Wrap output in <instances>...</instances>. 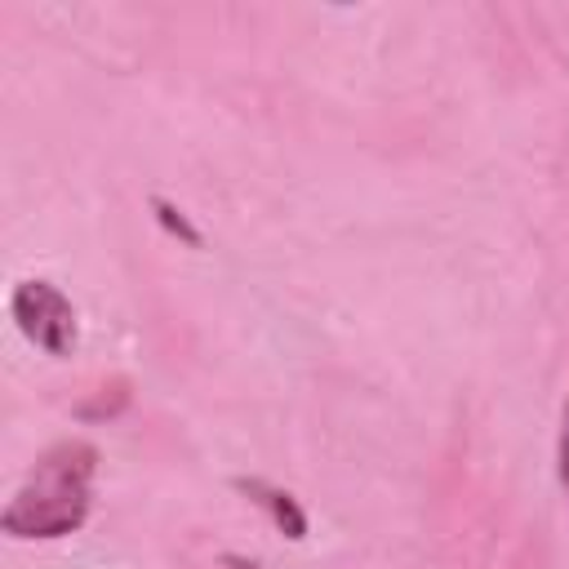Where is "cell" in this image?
<instances>
[{"label": "cell", "instance_id": "1", "mask_svg": "<svg viewBox=\"0 0 569 569\" xmlns=\"http://www.w3.org/2000/svg\"><path fill=\"white\" fill-rule=\"evenodd\" d=\"M98 449L89 440L49 445L13 489L0 529L9 538H67L89 520Z\"/></svg>", "mask_w": 569, "mask_h": 569}, {"label": "cell", "instance_id": "2", "mask_svg": "<svg viewBox=\"0 0 569 569\" xmlns=\"http://www.w3.org/2000/svg\"><path fill=\"white\" fill-rule=\"evenodd\" d=\"M9 311L18 333L40 347L53 360H67L80 342V316L71 307V298L53 284V280H18L9 293Z\"/></svg>", "mask_w": 569, "mask_h": 569}, {"label": "cell", "instance_id": "3", "mask_svg": "<svg viewBox=\"0 0 569 569\" xmlns=\"http://www.w3.org/2000/svg\"><path fill=\"white\" fill-rule=\"evenodd\" d=\"M236 489H244L249 502H258L284 538H293V542L307 538V511L298 507V498L289 489H276V485H262V480H236Z\"/></svg>", "mask_w": 569, "mask_h": 569}, {"label": "cell", "instance_id": "4", "mask_svg": "<svg viewBox=\"0 0 569 569\" xmlns=\"http://www.w3.org/2000/svg\"><path fill=\"white\" fill-rule=\"evenodd\" d=\"M147 204H151L156 222H160V227H164V231H169L173 240H182V244H191V249H200V244H204L200 227H196V222H191V218H187V213H182V209H178L173 200H164V196H151Z\"/></svg>", "mask_w": 569, "mask_h": 569}, {"label": "cell", "instance_id": "5", "mask_svg": "<svg viewBox=\"0 0 569 569\" xmlns=\"http://www.w3.org/2000/svg\"><path fill=\"white\" fill-rule=\"evenodd\" d=\"M560 485L569 493V405H565V427H560Z\"/></svg>", "mask_w": 569, "mask_h": 569}]
</instances>
